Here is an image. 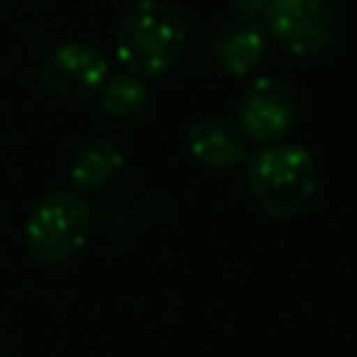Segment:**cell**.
Returning <instances> with one entry per match:
<instances>
[{
	"instance_id": "obj_1",
	"label": "cell",
	"mask_w": 357,
	"mask_h": 357,
	"mask_svg": "<svg viewBox=\"0 0 357 357\" xmlns=\"http://www.w3.org/2000/svg\"><path fill=\"white\" fill-rule=\"evenodd\" d=\"M190 47L184 14L165 0L134 3L114 28V53L120 64L139 78L173 73Z\"/></svg>"
},
{
	"instance_id": "obj_2",
	"label": "cell",
	"mask_w": 357,
	"mask_h": 357,
	"mask_svg": "<svg viewBox=\"0 0 357 357\" xmlns=\"http://www.w3.org/2000/svg\"><path fill=\"white\" fill-rule=\"evenodd\" d=\"M245 181L257 206L273 218H296L318 192L315 159L296 142H271L248 153Z\"/></svg>"
},
{
	"instance_id": "obj_3",
	"label": "cell",
	"mask_w": 357,
	"mask_h": 357,
	"mask_svg": "<svg viewBox=\"0 0 357 357\" xmlns=\"http://www.w3.org/2000/svg\"><path fill=\"white\" fill-rule=\"evenodd\" d=\"M92 209L75 190L47 192L25 220V248L42 265L73 259L89 240Z\"/></svg>"
},
{
	"instance_id": "obj_4",
	"label": "cell",
	"mask_w": 357,
	"mask_h": 357,
	"mask_svg": "<svg viewBox=\"0 0 357 357\" xmlns=\"http://www.w3.org/2000/svg\"><path fill=\"white\" fill-rule=\"evenodd\" d=\"M262 25L284 53L318 56L332 45L337 17L326 0H271Z\"/></svg>"
},
{
	"instance_id": "obj_5",
	"label": "cell",
	"mask_w": 357,
	"mask_h": 357,
	"mask_svg": "<svg viewBox=\"0 0 357 357\" xmlns=\"http://www.w3.org/2000/svg\"><path fill=\"white\" fill-rule=\"evenodd\" d=\"M301 114V95L293 81L279 75H262L251 81L237 98V126L248 139L279 142L296 126Z\"/></svg>"
},
{
	"instance_id": "obj_6",
	"label": "cell",
	"mask_w": 357,
	"mask_h": 357,
	"mask_svg": "<svg viewBox=\"0 0 357 357\" xmlns=\"http://www.w3.org/2000/svg\"><path fill=\"white\" fill-rule=\"evenodd\" d=\"M36 78L47 98L61 103H84L103 89L109 64L100 50L84 42H64L39 61Z\"/></svg>"
},
{
	"instance_id": "obj_7",
	"label": "cell",
	"mask_w": 357,
	"mask_h": 357,
	"mask_svg": "<svg viewBox=\"0 0 357 357\" xmlns=\"http://www.w3.org/2000/svg\"><path fill=\"white\" fill-rule=\"evenodd\" d=\"M268 31L262 25V17H251V14H237L231 11L229 17H223L215 31H212V59L215 64L234 78H243L248 73H254L265 56H268Z\"/></svg>"
},
{
	"instance_id": "obj_8",
	"label": "cell",
	"mask_w": 357,
	"mask_h": 357,
	"mask_svg": "<svg viewBox=\"0 0 357 357\" xmlns=\"http://www.w3.org/2000/svg\"><path fill=\"white\" fill-rule=\"evenodd\" d=\"M190 153L215 170L234 167L248 159V137L237 126V120L223 114H204L187 131Z\"/></svg>"
},
{
	"instance_id": "obj_9",
	"label": "cell",
	"mask_w": 357,
	"mask_h": 357,
	"mask_svg": "<svg viewBox=\"0 0 357 357\" xmlns=\"http://www.w3.org/2000/svg\"><path fill=\"white\" fill-rule=\"evenodd\" d=\"M120 170H123L120 148L106 137H89L73 151L67 176L75 192H98L106 184H112L120 176Z\"/></svg>"
},
{
	"instance_id": "obj_10",
	"label": "cell",
	"mask_w": 357,
	"mask_h": 357,
	"mask_svg": "<svg viewBox=\"0 0 357 357\" xmlns=\"http://www.w3.org/2000/svg\"><path fill=\"white\" fill-rule=\"evenodd\" d=\"M98 106H100V114L106 120H114V123L137 120L148 106L145 78H139L128 70L120 73V75L106 78L103 89L98 92Z\"/></svg>"
},
{
	"instance_id": "obj_11",
	"label": "cell",
	"mask_w": 357,
	"mask_h": 357,
	"mask_svg": "<svg viewBox=\"0 0 357 357\" xmlns=\"http://www.w3.org/2000/svg\"><path fill=\"white\" fill-rule=\"evenodd\" d=\"M229 3L237 14H251V17H262V11L271 6V0H229Z\"/></svg>"
}]
</instances>
